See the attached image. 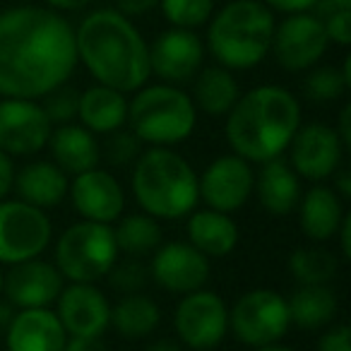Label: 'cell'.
<instances>
[{"mask_svg": "<svg viewBox=\"0 0 351 351\" xmlns=\"http://www.w3.org/2000/svg\"><path fill=\"white\" fill-rule=\"evenodd\" d=\"M142 142L137 140L135 132H125V130H116V132H108V140L106 147H104V154L106 159L111 161L113 166H128V164H135V159L142 154Z\"/></svg>", "mask_w": 351, "mask_h": 351, "instance_id": "cell-36", "label": "cell"}, {"mask_svg": "<svg viewBox=\"0 0 351 351\" xmlns=\"http://www.w3.org/2000/svg\"><path fill=\"white\" fill-rule=\"evenodd\" d=\"M337 269L339 263L335 255L317 245L296 248L289 255V272L298 284H330Z\"/></svg>", "mask_w": 351, "mask_h": 351, "instance_id": "cell-31", "label": "cell"}, {"mask_svg": "<svg viewBox=\"0 0 351 351\" xmlns=\"http://www.w3.org/2000/svg\"><path fill=\"white\" fill-rule=\"evenodd\" d=\"M106 277L111 279L113 289H118V291L137 293L147 284L149 269H147L140 260H125V263H118L116 260V265H113Z\"/></svg>", "mask_w": 351, "mask_h": 351, "instance_id": "cell-37", "label": "cell"}, {"mask_svg": "<svg viewBox=\"0 0 351 351\" xmlns=\"http://www.w3.org/2000/svg\"><path fill=\"white\" fill-rule=\"evenodd\" d=\"M313 10L325 27L327 39L339 46L351 44V0H317Z\"/></svg>", "mask_w": 351, "mask_h": 351, "instance_id": "cell-34", "label": "cell"}, {"mask_svg": "<svg viewBox=\"0 0 351 351\" xmlns=\"http://www.w3.org/2000/svg\"><path fill=\"white\" fill-rule=\"evenodd\" d=\"M253 351H296V349H289L284 344H269V346H260V349H253Z\"/></svg>", "mask_w": 351, "mask_h": 351, "instance_id": "cell-48", "label": "cell"}, {"mask_svg": "<svg viewBox=\"0 0 351 351\" xmlns=\"http://www.w3.org/2000/svg\"><path fill=\"white\" fill-rule=\"evenodd\" d=\"M44 101V111L49 116L51 125H65L73 118H77V104H80V94L73 87H65L60 84L58 89H53L51 94H46Z\"/></svg>", "mask_w": 351, "mask_h": 351, "instance_id": "cell-35", "label": "cell"}, {"mask_svg": "<svg viewBox=\"0 0 351 351\" xmlns=\"http://www.w3.org/2000/svg\"><path fill=\"white\" fill-rule=\"evenodd\" d=\"M68 193L75 212L87 221L113 224L125 210V193L121 183L116 181V176L99 166L75 176Z\"/></svg>", "mask_w": 351, "mask_h": 351, "instance_id": "cell-17", "label": "cell"}, {"mask_svg": "<svg viewBox=\"0 0 351 351\" xmlns=\"http://www.w3.org/2000/svg\"><path fill=\"white\" fill-rule=\"evenodd\" d=\"M337 135H339L341 145H344V149H349L351 147V106H344L339 113V128H335Z\"/></svg>", "mask_w": 351, "mask_h": 351, "instance_id": "cell-43", "label": "cell"}, {"mask_svg": "<svg viewBox=\"0 0 351 351\" xmlns=\"http://www.w3.org/2000/svg\"><path fill=\"white\" fill-rule=\"evenodd\" d=\"M344 219L341 197L327 186H313L306 195L298 200V221L301 231L311 241H330L335 239Z\"/></svg>", "mask_w": 351, "mask_h": 351, "instance_id": "cell-25", "label": "cell"}, {"mask_svg": "<svg viewBox=\"0 0 351 351\" xmlns=\"http://www.w3.org/2000/svg\"><path fill=\"white\" fill-rule=\"evenodd\" d=\"M274 15L263 0H231L210 17L207 49L226 70H250L272 51Z\"/></svg>", "mask_w": 351, "mask_h": 351, "instance_id": "cell-5", "label": "cell"}, {"mask_svg": "<svg viewBox=\"0 0 351 351\" xmlns=\"http://www.w3.org/2000/svg\"><path fill=\"white\" fill-rule=\"evenodd\" d=\"M49 147L53 164L73 176L97 169L99 159H101V147H99L94 132H89L82 125H73V123L53 128L49 137Z\"/></svg>", "mask_w": 351, "mask_h": 351, "instance_id": "cell-22", "label": "cell"}, {"mask_svg": "<svg viewBox=\"0 0 351 351\" xmlns=\"http://www.w3.org/2000/svg\"><path fill=\"white\" fill-rule=\"evenodd\" d=\"M253 191H258V200L265 207V212L277 217L291 215L301 200V181H298L296 171L282 156L265 161L255 178Z\"/></svg>", "mask_w": 351, "mask_h": 351, "instance_id": "cell-23", "label": "cell"}, {"mask_svg": "<svg viewBox=\"0 0 351 351\" xmlns=\"http://www.w3.org/2000/svg\"><path fill=\"white\" fill-rule=\"evenodd\" d=\"M205 60V44L193 29L171 27L149 46V73L164 84H181L193 80Z\"/></svg>", "mask_w": 351, "mask_h": 351, "instance_id": "cell-15", "label": "cell"}, {"mask_svg": "<svg viewBox=\"0 0 351 351\" xmlns=\"http://www.w3.org/2000/svg\"><path fill=\"white\" fill-rule=\"evenodd\" d=\"M12 178H15V166H12V159L0 152V200H5V195L12 191Z\"/></svg>", "mask_w": 351, "mask_h": 351, "instance_id": "cell-42", "label": "cell"}, {"mask_svg": "<svg viewBox=\"0 0 351 351\" xmlns=\"http://www.w3.org/2000/svg\"><path fill=\"white\" fill-rule=\"evenodd\" d=\"M147 351H181V346L171 339H159V341H154V344L147 346Z\"/></svg>", "mask_w": 351, "mask_h": 351, "instance_id": "cell-47", "label": "cell"}, {"mask_svg": "<svg viewBox=\"0 0 351 351\" xmlns=\"http://www.w3.org/2000/svg\"><path fill=\"white\" fill-rule=\"evenodd\" d=\"M51 236L53 226L44 210L22 200H0V265L39 258Z\"/></svg>", "mask_w": 351, "mask_h": 351, "instance_id": "cell-9", "label": "cell"}, {"mask_svg": "<svg viewBox=\"0 0 351 351\" xmlns=\"http://www.w3.org/2000/svg\"><path fill=\"white\" fill-rule=\"evenodd\" d=\"M351 87V60L346 58L344 65L335 68V65H325V68H315L306 77V97L315 104H327L339 99L346 89Z\"/></svg>", "mask_w": 351, "mask_h": 351, "instance_id": "cell-32", "label": "cell"}, {"mask_svg": "<svg viewBox=\"0 0 351 351\" xmlns=\"http://www.w3.org/2000/svg\"><path fill=\"white\" fill-rule=\"evenodd\" d=\"M3 291L8 301L20 311L27 308H49L63 291V274L46 260L32 258L10 265V272L3 277Z\"/></svg>", "mask_w": 351, "mask_h": 351, "instance_id": "cell-19", "label": "cell"}, {"mask_svg": "<svg viewBox=\"0 0 351 351\" xmlns=\"http://www.w3.org/2000/svg\"><path fill=\"white\" fill-rule=\"evenodd\" d=\"M0 296H3V272H0Z\"/></svg>", "mask_w": 351, "mask_h": 351, "instance_id": "cell-49", "label": "cell"}, {"mask_svg": "<svg viewBox=\"0 0 351 351\" xmlns=\"http://www.w3.org/2000/svg\"><path fill=\"white\" fill-rule=\"evenodd\" d=\"M116 236L118 250L132 255V258H140V255L154 253L161 245V226L154 217L149 215H130L125 219H121V224L113 229Z\"/></svg>", "mask_w": 351, "mask_h": 351, "instance_id": "cell-30", "label": "cell"}, {"mask_svg": "<svg viewBox=\"0 0 351 351\" xmlns=\"http://www.w3.org/2000/svg\"><path fill=\"white\" fill-rule=\"evenodd\" d=\"M291 327L287 298L272 289H253L239 296L229 311V330L250 349L279 344Z\"/></svg>", "mask_w": 351, "mask_h": 351, "instance_id": "cell-8", "label": "cell"}, {"mask_svg": "<svg viewBox=\"0 0 351 351\" xmlns=\"http://www.w3.org/2000/svg\"><path fill=\"white\" fill-rule=\"evenodd\" d=\"M77 60L104 87L137 92L149 80V44L130 17L111 8L89 12L75 29Z\"/></svg>", "mask_w": 351, "mask_h": 351, "instance_id": "cell-2", "label": "cell"}, {"mask_svg": "<svg viewBox=\"0 0 351 351\" xmlns=\"http://www.w3.org/2000/svg\"><path fill=\"white\" fill-rule=\"evenodd\" d=\"M128 123L140 142L152 147H171L193 135L197 108L191 94L173 84L140 87L128 101Z\"/></svg>", "mask_w": 351, "mask_h": 351, "instance_id": "cell-6", "label": "cell"}, {"mask_svg": "<svg viewBox=\"0 0 351 351\" xmlns=\"http://www.w3.org/2000/svg\"><path fill=\"white\" fill-rule=\"evenodd\" d=\"M241 89L231 70L221 68V65H212V68H200L195 75V84H193V104L207 116H226L239 101Z\"/></svg>", "mask_w": 351, "mask_h": 351, "instance_id": "cell-28", "label": "cell"}, {"mask_svg": "<svg viewBox=\"0 0 351 351\" xmlns=\"http://www.w3.org/2000/svg\"><path fill=\"white\" fill-rule=\"evenodd\" d=\"M161 12L171 27L197 29L215 15V0H159Z\"/></svg>", "mask_w": 351, "mask_h": 351, "instance_id": "cell-33", "label": "cell"}, {"mask_svg": "<svg viewBox=\"0 0 351 351\" xmlns=\"http://www.w3.org/2000/svg\"><path fill=\"white\" fill-rule=\"evenodd\" d=\"M130 186L137 205L154 219L188 217L200 200L195 169L169 147H152L137 156Z\"/></svg>", "mask_w": 351, "mask_h": 351, "instance_id": "cell-4", "label": "cell"}, {"mask_svg": "<svg viewBox=\"0 0 351 351\" xmlns=\"http://www.w3.org/2000/svg\"><path fill=\"white\" fill-rule=\"evenodd\" d=\"M68 332L49 308H27L8 322V351H63Z\"/></svg>", "mask_w": 351, "mask_h": 351, "instance_id": "cell-20", "label": "cell"}, {"mask_svg": "<svg viewBox=\"0 0 351 351\" xmlns=\"http://www.w3.org/2000/svg\"><path fill=\"white\" fill-rule=\"evenodd\" d=\"M149 277L171 293L197 291L210 279V258L183 241L161 243L152 255Z\"/></svg>", "mask_w": 351, "mask_h": 351, "instance_id": "cell-16", "label": "cell"}, {"mask_svg": "<svg viewBox=\"0 0 351 351\" xmlns=\"http://www.w3.org/2000/svg\"><path fill=\"white\" fill-rule=\"evenodd\" d=\"M159 5V0H116V10L125 17H140Z\"/></svg>", "mask_w": 351, "mask_h": 351, "instance_id": "cell-40", "label": "cell"}, {"mask_svg": "<svg viewBox=\"0 0 351 351\" xmlns=\"http://www.w3.org/2000/svg\"><path fill=\"white\" fill-rule=\"evenodd\" d=\"M330 39L313 12H296L289 15L282 25L274 27L272 51L277 63L289 73L311 70L325 56Z\"/></svg>", "mask_w": 351, "mask_h": 351, "instance_id": "cell-13", "label": "cell"}, {"mask_svg": "<svg viewBox=\"0 0 351 351\" xmlns=\"http://www.w3.org/2000/svg\"><path fill=\"white\" fill-rule=\"evenodd\" d=\"M77 118L82 121V128L89 132H116L128 121V101L125 94L118 89L94 84L80 94L77 104Z\"/></svg>", "mask_w": 351, "mask_h": 351, "instance_id": "cell-26", "label": "cell"}, {"mask_svg": "<svg viewBox=\"0 0 351 351\" xmlns=\"http://www.w3.org/2000/svg\"><path fill=\"white\" fill-rule=\"evenodd\" d=\"M317 351H351V330L346 325H332L317 339Z\"/></svg>", "mask_w": 351, "mask_h": 351, "instance_id": "cell-38", "label": "cell"}, {"mask_svg": "<svg viewBox=\"0 0 351 351\" xmlns=\"http://www.w3.org/2000/svg\"><path fill=\"white\" fill-rule=\"evenodd\" d=\"M335 236H339V241H341V258L349 260L351 258V215H344V219H341Z\"/></svg>", "mask_w": 351, "mask_h": 351, "instance_id": "cell-44", "label": "cell"}, {"mask_svg": "<svg viewBox=\"0 0 351 351\" xmlns=\"http://www.w3.org/2000/svg\"><path fill=\"white\" fill-rule=\"evenodd\" d=\"M298 125V99L284 87L263 84L239 97L226 113L224 135L234 154L250 164H265L287 152Z\"/></svg>", "mask_w": 351, "mask_h": 351, "instance_id": "cell-3", "label": "cell"}, {"mask_svg": "<svg viewBox=\"0 0 351 351\" xmlns=\"http://www.w3.org/2000/svg\"><path fill=\"white\" fill-rule=\"evenodd\" d=\"M188 243L205 258H226L239 245V226L229 215L217 210H193L188 215Z\"/></svg>", "mask_w": 351, "mask_h": 351, "instance_id": "cell-24", "label": "cell"}, {"mask_svg": "<svg viewBox=\"0 0 351 351\" xmlns=\"http://www.w3.org/2000/svg\"><path fill=\"white\" fill-rule=\"evenodd\" d=\"M56 303V315L68 337H101L111 325V303L94 284L63 287Z\"/></svg>", "mask_w": 351, "mask_h": 351, "instance_id": "cell-18", "label": "cell"}, {"mask_svg": "<svg viewBox=\"0 0 351 351\" xmlns=\"http://www.w3.org/2000/svg\"><path fill=\"white\" fill-rule=\"evenodd\" d=\"M161 311L149 296L125 293L116 306H111V325L125 339H142L149 337L159 327Z\"/></svg>", "mask_w": 351, "mask_h": 351, "instance_id": "cell-29", "label": "cell"}, {"mask_svg": "<svg viewBox=\"0 0 351 351\" xmlns=\"http://www.w3.org/2000/svg\"><path fill=\"white\" fill-rule=\"evenodd\" d=\"M269 10L284 12V15H296V12H311L317 0H263Z\"/></svg>", "mask_w": 351, "mask_h": 351, "instance_id": "cell-39", "label": "cell"}, {"mask_svg": "<svg viewBox=\"0 0 351 351\" xmlns=\"http://www.w3.org/2000/svg\"><path fill=\"white\" fill-rule=\"evenodd\" d=\"M118 253L111 224L82 219L60 234L53 265L68 282L94 284L111 272Z\"/></svg>", "mask_w": 351, "mask_h": 351, "instance_id": "cell-7", "label": "cell"}, {"mask_svg": "<svg viewBox=\"0 0 351 351\" xmlns=\"http://www.w3.org/2000/svg\"><path fill=\"white\" fill-rule=\"evenodd\" d=\"M332 176H335V188H332V191H335L337 195L341 197V200L351 197V173H349V171H339V169H337Z\"/></svg>", "mask_w": 351, "mask_h": 351, "instance_id": "cell-45", "label": "cell"}, {"mask_svg": "<svg viewBox=\"0 0 351 351\" xmlns=\"http://www.w3.org/2000/svg\"><path fill=\"white\" fill-rule=\"evenodd\" d=\"M77 65L75 29L58 10L20 5L0 12V97L44 99Z\"/></svg>", "mask_w": 351, "mask_h": 351, "instance_id": "cell-1", "label": "cell"}, {"mask_svg": "<svg viewBox=\"0 0 351 351\" xmlns=\"http://www.w3.org/2000/svg\"><path fill=\"white\" fill-rule=\"evenodd\" d=\"M289 320L301 330H322L337 317V293L327 284H298L287 298Z\"/></svg>", "mask_w": 351, "mask_h": 351, "instance_id": "cell-27", "label": "cell"}, {"mask_svg": "<svg viewBox=\"0 0 351 351\" xmlns=\"http://www.w3.org/2000/svg\"><path fill=\"white\" fill-rule=\"evenodd\" d=\"M176 335L188 349L212 351L224 341L229 332V308L224 298L215 291H197L183 293L173 313Z\"/></svg>", "mask_w": 351, "mask_h": 351, "instance_id": "cell-10", "label": "cell"}, {"mask_svg": "<svg viewBox=\"0 0 351 351\" xmlns=\"http://www.w3.org/2000/svg\"><path fill=\"white\" fill-rule=\"evenodd\" d=\"M289 166L296 171L298 178L308 181H325L341 166L344 145L335 128L325 123H308L298 125L289 142Z\"/></svg>", "mask_w": 351, "mask_h": 351, "instance_id": "cell-14", "label": "cell"}, {"mask_svg": "<svg viewBox=\"0 0 351 351\" xmlns=\"http://www.w3.org/2000/svg\"><path fill=\"white\" fill-rule=\"evenodd\" d=\"M63 351H106L101 337H68Z\"/></svg>", "mask_w": 351, "mask_h": 351, "instance_id": "cell-41", "label": "cell"}, {"mask_svg": "<svg viewBox=\"0 0 351 351\" xmlns=\"http://www.w3.org/2000/svg\"><path fill=\"white\" fill-rule=\"evenodd\" d=\"M51 5V10H63V12H75L82 10V8L92 5L94 0H46Z\"/></svg>", "mask_w": 351, "mask_h": 351, "instance_id": "cell-46", "label": "cell"}, {"mask_svg": "<svg viewBox=\"0 0 351 351\" xmlns=\"http://www.w3.org/2000/svg\"><path fill=\"white\" fill-rule=\"evenodd\" d=\"M44 106L32 99H0V152L8 156H29L41 152L51 137Z\"/></svg>", "mask_w": 351, "mask_h": 351, "instance_id": "cell-11", "label": "cell"}, {"mask_svg": "<svg viewBox=\"0 0 351 351\" xmlns=\"http://www.w3.org/2000/svg\"><path fill=\"white\" fill-rule=\"evenodd\" d=\"M255 188V173L250 161L239 154L217 156L197 178V195L210 210L231 212L241 210L250 200Z\"/></svg>", "mask_w": 351, "mask_h": 351, "instance_id": "cell-12", "label": "cell"}, {"mask_svg": "<svg viewBox=\"0 0 351 351\" xmlns=\"http://www.w3.org/2000/svg\"><path fill=\"white\" fill-rule=\"evenodd\" d=\"M68 173L53 161H29L12 178V188L17 191L20 200L39 210L60 205L68 195Z\"/></svg>", "mask_w": 351, "mask_h": 351, "instance_id": "cell-21", "label": "cell"}]
</instances>
